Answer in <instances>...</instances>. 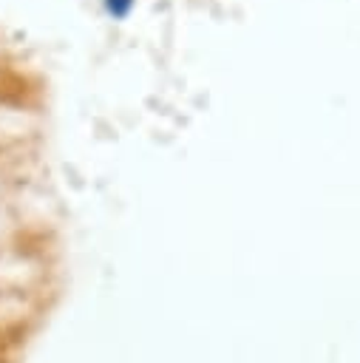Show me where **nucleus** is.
Listing matches in <instances>:
<instances>
[]
</instances>
